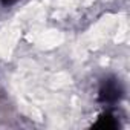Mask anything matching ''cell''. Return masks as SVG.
<instances>
[{
    "label": "cell",
    "instance_id": "1",
    "mask_svg": "<svg viewBox=\"0 0 130 130\" xmlns=\"http://www.w3.org/2000/svg\"><path fill=\"white\" fill-rule=\"evenodd\" d=\"M124 96V87L119 81V78L116 77H106V80H103L100 90H98V101L107 106H113L116 103H119Z\"/></svg>",
    "mask_w": 130,
    "mask_h": 130
},
{
    "label": "cell",
    "instance_id": "2",
    "mask_svg": "<svg viewBox=\"0 0 130 130\" xmlns=\"http://www.w3.org/2000/svg\"><path fill=\"white\" fill-rule=\"evenodd\" d=\"M95 127H100V128H103V130H113V128L118 127V121H116V118L112 115V112H104V113L98 118Z\"/></svg>",
    "mask_w": 130,
    "mask_h": 130
},
{
    "label": "cell",
    "instance_id": "3",
    "mask_svg": "<svg viewBox=\"0 0 130 130\" xmlns=\"http://www.w3.org/2000/svg\"><path fill=\"white\" fill-rule=\"evenodd\" d=\"M17 2H20V0H0V3H2L3 6H12Z\"/></svg>",
    "mask_w": 130,
    "mask_h": 130
}]
</instances>
